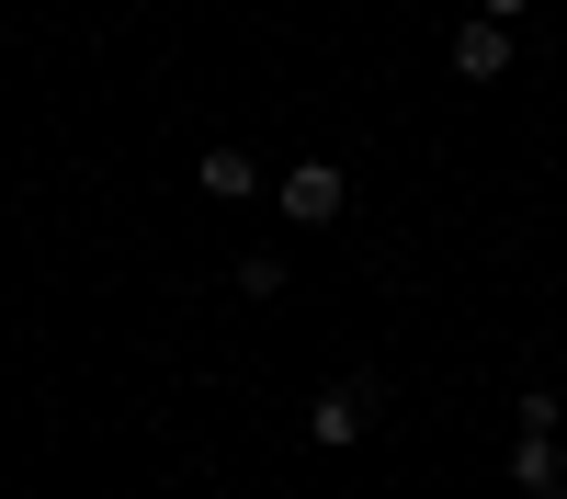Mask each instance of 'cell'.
<instances>
[{
	"label": "cell",
	"instance_id": "6da1fadb",
	"mask_svg": "<svg viewBox=\"0 0 567 499\" xmlns=\"http://www.w3.org/2000/svg\"><path fill=\"white\" fill-rule=\"evenodd\" d=\"M284 216H296V227H341V170H329V159H296V170H284V194H272Z\"/></svg>",
	"mask_w": 567,
	"mask_h": 499
},
{
	"label": "cell",
	"instance_id": "7a4b0ae2",
	"mask_svg": "<svg viewBox=\"0 0 567 499\" xmlns=\"http://www.w3.org/2000/svg\"><path fill=\"white\" fill-rule=\"evenodd\" d=\"M307 432H318L329 454H341V443H363V432H374V386H363V375H341V386L307 408Z\"/></svg>",
	"mask_w": 567,
	"mask_h": 499
},
{
	"label": "cell",
	"instance_id": "3957f363",
	"mask_svg": "<svg viewBox=\"0 0 567 499\" xmlns=\"http://www.w3.org/2000/svg\"><path fill=\"white\" fill-rule=\"evenodd\" d=\"M443 58H454V80H499V69H511V23H488V12H477V23H454Z\"/></svg>",
	"mask_w": 567,
	"mask_h": 499
},
{
	"label": "cell",
	"instance_id": "277c9868",
	"mask_svg": "<svg viewBox=\"0 0 567 499\" xmlns=\"http://www.w3.org/2000/svg\"><path fill=\"white\" fill-rule=\"evenodd\" d=\"M511 477H523V499H567V443H556V432H523Z\"/></svg>",
	"mask_w": 567,
	"mask_h": 499
},
{
	"label": "cell",
	"instance_id": "5b68a950",
	"mask_svg": "<svg viewBox=\"0 0 567 499\" xmlns=\"http://www.w3.org/2000/svg\"><path fill=\"white\" fill-rule=\"evenodd\" d=\"M194 181H205L216 205H250V194H261V170H250V148H205V170H194Z\"/></svg>",
	"mask_w": 567,
	"mask_h": 499
},
{
	"label": "cell",
	"instance_id": "8992f818",
	"mask_svg": "<svg viewBox=\"0 0 567 499\" xmlns=\"http://www.w3.org/2000/svg\"><path fill=\"white\" fill-rule=\"evenodd\" d=\"M477 12H488V23H523V12H534V0H477Z\"/></svg>",
	"mask_w": 567,
	"mask_h": 499
}]
</instances>
